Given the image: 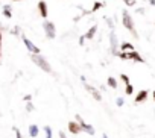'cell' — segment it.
<instances>
[{
	"label": "cell",
	"mask_w": 155,
	"mask_h": 138,
	"mask_svg": "<svg viewBox=\"0 0 155 138\" xmlns=\"http://www.w3.org/2000/svg\"><path fill=\"white\" fill-rule=\"evenodd\" d=\"M122 24L125 26V29H126L128 32H131V35H132L134 38H138V34H137V30H135V23H134L131 14H129L126 9L122 11Z\"/></svg>",
	"instance_id": "cell-1"
},
{
	"label": "cell",
	"mask_w": 155,
	"mask_h": 138,
	"mask_svg": "<svg viewBox=\"0 0 155 138\" xmlns=\"http://www.w3.org/2000/svg\"><path fill=\"white\" fill-rule=\"evenodd\" d=\"M31 59H32V62H34L37 67L41 68L43 72H46V73H52V67H50V64L46 61L44 56H41V55H32V53H31Z\"/></svg>",
	"instance_id": "cell-2"
},
{
	"label": "cell",
	"mask_w": 155,
	"mask_h": 138,
	"mask_svg": "<svg viewBox=\"0 0 155 138\" xmlns=\"http://www.w3.org/2000/svg\"><path fill=\"white\" fill-rule=\"evenodd\" d=\"M116 56H119L120 59H131V61H135V62H144V59L140 56V53L137 50H131V52H117Z\"/></svg>",
	"instance_id": "cell-3"
},
{
	"label": "cell",
	"mask_w": 155,
	"mask_h": 138,
	"mask_svg": "<svg viewBox=\"0 0 155 138\" xmlns=\"http://www.w3.org/2000/svg\"><path fill=\"white\" fill-rule=\"evenodd\" d=\"M43 29H44V34H46V37H47L49 40H53V38L56 37V27H55V24H53L52 21L44 20V23H43Z\"/></svg>",
	"instance_id": "cell-4"
},
{
	"label": "cell",
	"mask_w": 155,
	"mask_h": 138,
	"mask_svg": "<svg viewBox=\"0 0 155 138\" xmlns=\"http://www.w3.org/2000/svg\"><path fill=\"white\" fill-rule=\"evenodd\" d=\"M21 41H23V44L26 46V49H28L32 55H40V52H41V50H40V47H38V46H35V44H34V43H32V41L25 35V34L21 35Z\"/></svg>",
	"instance_id": "cell-5"
},
{
	"label": "cell",
	"mask_w": 155,
	"mask_h": 138,
	"mask_svg": "<svg viewBox=\"0 0 155 138\" xmlns=\"http://www.w3.org/2000/svg\"><path fill=\"white\" fill-rule=\"evenodd\" d=\"M76 121H78V123H79V124H81V129H82L84 132H87L88 135H94V133H96V130H94V127H93L91 124H88V123H85V121H84V118H82V117H81L79 114H78V115H76Z\"/></svg>",
	"instance_id": "cell-6"
},
{
	"label": "cell",
	"mask_w": 155,
	"mask_h": 138,
	"mask_svg": "<svg viewBox=\"0 0 155 138\" xmlns=\"http://www.w3.org/2000/svg\"><path fill=\"white\" fill-rule=\"evenodd\" d=\"M67 127H68V132H70V133H73V135H79V133L82 132L81 124L78 123V121H73V120L67 123Z\"/></svg>",
	"instance_id": "cell-7"
},
{
	"label": "cell",
	"mask_w": 155,
	"mask_h": 138,
	"mask_svg": "<svg viewBox=\"0 0 155 138\" xmlns=\"http://www.w3.org/2000/svg\"><path fill=\"white\" fill-rule=\"evenodd\" d=\"M110 43H111V53L116 55L119 52V47H117V35H116L114 30L110 32Z\"/></svg>",
	"instance_id": "cell-8"
},
{
	"label": "cell",
	"mask_w": 155,
	"mask_h": 138,
	"mask_svg": "<svg viewBox=\"0 0 155 138\" xmlns=\"http://www.w3.org/2000/svg\"><path fill=\"white\" fill-rule=\"evenodd\" d=\"M37 8H38L40 15H41L43 18H47V15H49V9H47V3L44 2V0H40L38 5H37Z\"/></svg>",
	"instance_id": "cell-9"
},
{
	"label": "cell",
	"mask_w": 155,
	"mask_h": 138,
	"mask_svg": "<svg viewBox=\"0 0 155 138\" xmlns=\"http://www.w3.org/2000/svg\"><path fill=\"white\" fill-rule=\"evenodd\" d=\"M84 84H85V90H87V91H88V93H90V94H91V96H93V97L97 100V102H101V100H102V96H101V93H99V91H97L94 87L88 85L87 82H84Z\"/></svg>",
	"instance_id": "cell-10"
},
{
	"label": "cell",
	"mask_w": 155,
	"mask_h": 138,
	"mask_svg": "<svg viewBox=\"0 0 155 138\" xmlns=\"http://www.w3.org/2000/svg\"><path fill=\"white\" fill-rule=\"evenodd\" d=\"M147 96H149L147 90H140V91L137 93V96H135L134 102H135V103H141V102H144V100L147 99Z\"/></svg>",
	"instance_id": "cell-11"
},
{
	"label": "cell",
	"mask_w": 155,
	"mask_h": 138,
	"mask_svg": "<svg viewBox=\"0 0 155 138\" xmlns=\"http://www.w3.org/2000/svg\"><path fill=\"white\" fill-rule=\"evenodd\" d=\"M96 32H97V26H91V27L85 32V35H84V37H85L87 40H93V38H94V35H96Z\"/></svg>",
	"instance_id": "cell-12"
},
{
	"label": "cell",
	"mask_w": 155,
	"mask_h": 138,
	"mask_svg": "<svg viewBox=\"0 0 155 138\" xmlns=\"http://www.w3.org/2000/svg\"><path fill=\"white\" fill-rule=\"evenodd\" d=\"M28 130H29V136H32V138L38 136V133H40V129H38V126H37V124H31Z\"/></svg>",
	"instance_id": "cell-13"
},
{
	"label": "cell",
	"mask_w": 155,
	"mask_h": 138,
	"mask_svg": "<svg viewBox=\"0 0 155 138\" xmlns=\"http://www.w3.org/2000/svg\"><path fill=\"white\" fill-rule=\"evenodd\" d=\"M3 15L6 18H12V6L11 5H5L3 6Z\"/></svg>",
	"instance_id": "cell-14"
},
{
	"label": "cell",
	"mask_w": 155,
	"mask_h": 138,
	"mask_svg": "<svg viewBox=\"0 0 155 138\" xmlns=\"http://www.w3.org/2000/svg\"><path fill=\"white\" fill-rule=\"evenodd\" d=\"M120 50H122V52H131V50H135V47H134L131 43H122Z\"/></svg>",
	"instance_id": "cell-15"
},
{
	"label": "cell",
	"mask_w": 155,
	"mask_h": 138,
	"mask_svg": "<svg viewBox=\"0 0 155 138\" xmlns=\"http://www.w3.org/2000/svg\"><path fill=\"white\" fill-rule=\"evenodd\" d=\"M104 6H105V3H102V2H94V3H93V6H91V9H90V12H91V14H94L96 11H99V9H101V8H104Z\"/></svg>",
	"instance_id": "cell-16"
},
{
	"label": "cell",
	"mask_w": 155,
	"mask_h": 138,
	"mask_svg": "<svg viewBox=\"0 0 155 138\" xmlns=\"http://www.w3.org/2000/svg\"><path fill=\"white\" fill-rule=\"evenodd\" d=\"M107 82H108V85H110L111 88H114V90L117 88V81H116V78H113V76H110Z\"/></svg>",
	"instance_id": "cell-17"
},
{
	"label": "cell",
	"mask_w": 155,
	"mask_h": 138,
	"mask_svg": "<svg viewBox=\"0 0 155 138\" xmlns=\"http://www.w3.org/2000/svg\"><path fill=\"white\" fill-rule=\"evenodd\" d=\"M125 87H126V88H125V93H126V96H131V94L134 93V87H132L131 84H126Z\"/></svg>",
	"instance_id": "cell-18"
},
{
	"label": "cell",
	"mask_w": 155,
	"mask_h": 138,
	"mask_svg": "<svg viewBox=\"0 0 155 138\" xmlns=\"http://www.w3.org/2000/svg\"><path fill=\"white\" fill-rule=\"evenodd\" d=\"M43 129H44V132H46V136H44V138H52V127L46 124Z\"/></svg>",
	"instance_id": "cell-19"
},
{
	"label": "cell",
	"mask_w": 155,
	"mask_h": 138,
	"mask_svg": "<svg viewBox=\"0 0 155 138\" xmlns=\"http://www.w3.org/2000/svg\"><path fill=\"white\" fill-rule=\"evenodd\" d=\"M34 109H35L34 103H32V102H28V105H26V111H28V112H32Z\"/></svg>",
	"instance_id": "cell-20"
},
{
	"label": "cell",
	"mask_w": 155,
	"mask_h": 138,
	"mask_svg": "<svg viewBox=\"0 0 155 138\" xmlns=\"http://www.w3.org/2000/svg\"><path fill=\"white\" fill-rule=\"evenodd\" d=\"M116 105L120 108V106H123V105H125V100H123L122 97H117V99H116Z\"/></svg>",
	"instance_id": "cell-21"
},
{
	"label": "cell",
	"mask_w": 155,
	"mask_h": 138,
	"mask_svg": "<svg viewBox=\"0 0 155 138\" xmlns=\"http://www.w3.org/2000/svg\"><path fill=\"white\" fill-rule=\"evenodd\" d=\"M126 6H135V0H123Z\"/></svg>",
	"instance_id": "cell-22"
},
{
	"label": "cell",
	"mask_w": 155,
	"mask_h": 138,
	"mask_svg": "<svg viewBox=\"0 0 155 138\" xmlns=\"http://www.w3.org/2000/svg\"><path fill=\"white\" fill-rule=\"evenodd\" d=\"M120 79L125 82V85H126V84H131V82H129V78H128L126 75H120Z\"/></svg>",
	"instance_id": "cell-23"
},
{
	"label": "cell",
	"mask_w": 155,
	"mask_h": 138,
	"mask_svg": "<svg viewBox=\"0 0 155 138\" xmlns=\"http://www.w3.org/2000/svg\"><path fill=\"white\" fill-rule=\"evenodd\" d=\"M12 129H14V132H15V138H23V136H21V132H20L18 127H12Z\"/></svg>",
	"instance_id": "cell-24"
},
{
	"label": "cell",
	"mask_w": 155,
	"mask_h": 138,
	"mask_svg": "<svg viewBox=\"0 0 155 138\" xmlns=\"http://www.w3.org/2000/svg\"><path fill=\"white\" fill-rule=\"evenodd\" d=\"M11 32H12L14 35H18V34H20V27H18V26H15V27H14Z\"/></svg>",
	"instance_id": "cell-25"
},
{
	"label": "cell",
	"mask_w": 155,
	"mask_h": 138,
	"mask_svg": "<svg viewBox=\"0 0 155 138\" xmlns=\"http://www.w3.org/2000/svg\"><path fill=\"white\" fill-rule=\"evenodd\" d=\"M107 23H108L110 29H113V27H114V23H113V20H111V18H107Z\"/></svg>",
	"instance_id": "cell-26"
},
{
	"label": "cell",
	"mask_w": 155,
	"mask_h": 138,
	"mask_svg": "<svg viewBox=\"0 0 155 138\" xmlns=\"http://www.w3.org/2000/svg\"><path fill=\"white\" fill-rule=\"evenodd\" d=\"M23 100H25V102H31V100H32V96H31V94H26V96L23 97Z\"/></svg>",
	"instance_id": "cell-27"
},
{
	"label": "cell",
	"mask_w": 155,
	"mask_h": 138,
	"mask_svg": "<svg viewBox=\"0 0 155 138\" xmlns=\"http://www.w3.org/2000/svg\"><path fill=\"white\" fill-rule=\"evenodd\" d=\"M84 41H85V37H79V46H84Z\"/></svg>",
	"instance_id": "cell-28"
},
{
	"label": "cell",
	"mask_w": 155,
	"mask_h": 138,
	"mask_svg": "<svg viewBox=\"0 0 155 138\" xmlns=\"http://www.w3.org/2000/svg\"><path fill=\"white\" fill-rule=\"evenodd\" d=\"M0 58H2V30H0Z\"/></svg>",
	"instance_id": "cell-29"
},
{
	"label": "cell",
	"mask_w": 155,
	"mask_h": 138,
	"mask_svg": "<svg viewBox=\"0 0 155 138\" xmlns=\"http://www.w3.org/2000/svg\"><path fill=\"white\" fill-rule=\"evenodd\" d=\"M137 12H138V14H143V12H144V9H143V8H138V9H137Z\"/></svg>",
	"instance_id": "cell-30"
},
{
	"label": "cell",
	"mask_w": 155,
	"mask_h": 138,
	"mask_svg": "<svg viewBox=\"0 0 155 138\" xmlns=\"http://www.w3.org/2000/svg\"><path fill=\"white\" fill-rule=\"evenodd\" d=\"M59 138H67V136H65V133H64V132H59Z\"/></svg>",
	"instance_id": "cell-31"
},
{
	"label": "cell",
	"mask_w": 155,
	"mask_h": 138,
	"mask_svg": "<svg viewBox=\"0 0 155 138\" xmlns=\"http://www.w3.org/2000/svg\"><path fill=\"white\" fill-rule=\"evenodd\" d=\"M149 3H150L152 6H155V0H149Z\"/></svg>",
	"instance_id": "cell-32"
},
{
	"label": "cell",
	"mask_w": 155,
	"mask_h": 138,
	"mask_svg": "<svg viewBox=\"0 0 155 138\" xmlns=\"http://www.w3.org/2000/svg\"><path fill=\"white\" fill-rule=\"evenodd\" d=\"M102 138H108V135H107V133H104V135H102Z\"/></svg>",
	"instance_id": "cell-33"
},
{
	"label": "cell",
	"mask_w": 155,
	"mask_h": 138,
	"mask_svg": "<svg viewBox=\"0 0 155 138\" xmlns=\"http://www.w3.org/2000/svg\"><path fill=\"white\" fill-rule=\"evenodd\" d=\"M11 2H23V0H11Z\"/></svg>",
	"instance_id": "cell-34"
},
{
	"label": "cell",
	"mask_w": 155,
	"mask_h": 138,
	"mask_svg": "<svg viewBox=\"0 0 155 138\" xmlns=\"http://www.w3.org/2000/svg\"><path fill=\"white\" fill-rule=\"evenodd\" d=\"M152 97H153V100H155V91H153V93H152Z\"/></svg>",
	"instance_id": "cell-35"
}]
</instances>
